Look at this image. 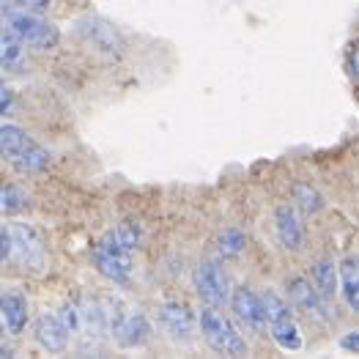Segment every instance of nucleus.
I'll use <instances>...</instances> for the list:
<instances>
[{
    "mask_svg": "<svg viewBox=\"0 0 359 359\" xmlns=\"http://www.w3.org/2000/svg\"><path fill=\"white\" fill-rule=\"evenodd\" d=\"M340 291L351 313L359 316V255H346L340 261Z\"/></svg>",
    "mask_w": 359,
    "mask_h": 359,
    "instance_id": "15",
    "label": "nucleus"
},
{
    "mask_svg": "<svg viewBox=\"0 0 359 359\" xmlns=\"http://www.w3.org/2000/svg\"><path fill=\"white\" fill-rule=\"evenodd\" d=\"M294 203H297L304 214H318V211L324 209V198H321L318 189H313L310 184H297V189H294Z\"/></svg>",
    "mask_w": 359,
    "mask_h": 359,
    "instance_id": "20",
    "label": "nucleus"
},
{
    "mask_svg": "<svg viewBox=\"0 0 359 359\" xmlns=\"http://www.w3.org/2000/svg\"><path fill=\"white\" fill-rule=\"evenodd\" d=\"M159 327L176 343H189L195 337V316L184 302H165L159 304Z\"/></svg>",
    "mask_w": 359,
    "mask_h": 359,
    "instance_id": "10",
    "label": "nucleus"
},
{
    "mask_svg": "<svg viewBox=\"0 0 359 359\" xmlns=\"http://www.w3.org/2000/svg\"><path fill=\"white\" fill-rule=\"evenodd\" d=\"M340 348L348 351V354H359V330L343 334V337H340Z\"/></svg>",
    "mask_w": 359,
    "mask_h": 359,
    "instance_id": "23",
    "label": "nucleus"
},
{
    "mask_svg": "<svg viewBox=\"0 0 359 359\" xmlns=\"http://www.w3.org/2000/svg\"><path fill=\"white\" fill-rule=\"evenodd\" d=\"M0 149H3V156H8V162L20 173H44L50 168V154L39 143H33L28 135L14 123H3Z\"/></svg>",
    "mask_w": 359,
    "mask_h": 359,
    "instance_id": "2",
    "label": "nucleus"
},
{
    "mask_svg": "<svg viewBox=\"0 0 359 359\" xmlns=\"http://www.w3.org/2000/svg\"><path fill=\"white\" fill-rule=\"evenodd\" d=\"M6 28L20 36L30 50L47 53L60 44V30L36 11H6Z\"/></svg>",
    "mask_w": 359,
    "mask_h": 359,
    "instance_id": "4",
    "label": "nucleus"
},
{
    "mask_svg": "<svg viewBox=\"0 0 359 359\" xmlns=\"http://www.w3.org/2000/svg\"><path fill=\"white\" fill-rule=\"evenodd\" d=\"M132 252L135 247L113 228L104 239L93 247V264L102 277H107L116 285H126L132 280Z\"/></svg>",
    "mask_w": 359,
    "mask_h": 359,
    "instance_id": "1",
    "label": "nucleus"
},
{
    "mask_svg": "<svg viewBox=\"0 0 359 359\" xmlns=\"http://www.w3.org/2000/svg\"><path fill=\"white\" fill-rule=\"evenodd\" d=\"M3 310V327L8 330V334H22V330L28 327V302L22 294H3L0 302Z\"/></svg>",
    "mask_w": 359,
    "mask_h": 359,
    "instance_id": "14",
    "label": "nucleus"
},
{
    "mask_svg": "<svg viewBox=\"0 0 359 359\" xmlns=\"http://www.w3.org/2000/svg\"><path fill=\"white\" fill-rule=\"evenodd\" d=\"M310 277H313V283H316V288L332 299L334 294H337V280H340V266L334 269V264H332L330 258H318L313 266H310Z\"/></svg>",
    "mask_w": 359,
    "mask_h": 359,
    "instance_id": "17",
    "label": "nucleus"
},
{
    "mask_svg": "<svg viewBox=\"0 0 359 359\" xmlns=\"http://www.w3.org/2000/svg\"><path fill=\"white\" fill-rule=\"evenodd\" d=\"M3 6L8 11H36V14H44V11H50L53 0H3Z\"/></svg>",
    "mask_w": 359,
    "mask_h": 359,
    "instance_id": "22",
    "label": "nucleus"
},
{
    "mask_svg": "<svg viewBox=\"0 0 359 359\" xmlns=\"http://www.w3.org/2000/svg\"><path fill=\"white\" fill-rule=\"evenodd\" d=\"M244 250H247V236H244L241 228H225V231L217 236V255L225 258V261L239 258Z\"/></svg>",
    "mask_w": 359,
    "mask_h": 359,
    "instance_id": "18",
    "label": "nucleus"
},
{
    "mask_svg": "<svg viewBox=\"0 0 359 359\" xmlns=\"http://www.w3.org/2000/svg\"><path fill=\"white\" fill-rule=\"evenodd\" d=\"M0 60H3V69H14L25 60V41L20 36H14L8 28H3V39H0Z\"/></svg>",
    "mask_w": 359,
    "mask_h": 359,
    "instance_id": "19",
    "label": "nucleus"
},
{
    "mask_svg": "<svg viewBox=\"0 0 359 359\" xmlns=\"http://www.w3.org/2000/svg\"><path fill=\"white\" fill-rule=\"evenodd\" d=\"M69 334H72V332L63 324L60 316H53V313L39 316V321H36V343H39L44 351H50V354L66 351V348H69Z\"/></svg>",
    "mask_w": 359,
    "mask_h": 359,
    "instance_id": "12",
    "label": "nucleus"
},
{
    "mask_svg": "<svg viewBox=\"0 0 359 359\" xmlns=\"http://www.w3.org/2000/svg\"><path fill=\"white\" fill-rule=\"evenodd\" d=\"M116 340H118L123 348H135V346H143L149 340L151 327H149V318L143 313H129L121 318V324L113 330Z\"/></svg>",
    "mask_w": 359,
    "mask_h": 359,
    "instance_id": "13",
    "label": "nucleus"
},
{
    "mask_svg": "<svg viewBox=\"0 0 359 359\" xmlns=\"http://www.w3.org/2000/svg\"><path fill=\"white\" fill-rule=\"evenodd\" d=\"M285 294H288V299L294 304V310L304 313L310 321H318V324H330L332 321V310L330 304H327V297L316 288L313 280L299 277V274L288 277L285 280Z\"/></svg>",
    "mask_w": 359,
    "mask_h": 359,
    "instance_id": "5",
    "label": "nucleus"
},
{
    "mask_svg": "<svg viewBox=\"0 0 359 359\" xmlns=\"http://www.w3.org/2000/svg\"><path fill=\"white\" fill-rule=\"evenodd\" d=\"M269 332H271V340L283 351H299L302 348V332L297 327V321H294V313L280 316V318H271Z\"/></svg>",
    "mask_w": 359,
    "mask_h": 359,
    "instance_id": "16",
    "label": "nucleus"
},
{
    "mask_svg": "<svg viewBox=\"0 0 359 359\" xmlns=\"http://www.w3.org/2000/svg\"><path fill=\"white\" fill-rule=\"evenodd\" d=\"M0 206H3V214H17V211L28 209V195L20 187L6 184L0 192Z\"/></svg>",
    "mask_w": 359,
    "mask_h": 359,
    "instance_id": "21",
    "label": "nucleus"
},
{
    "mask_svg": "<svg viewBox=\"0 0 359 359\" xmlns=\"http://www.w3.org/2000/svg\"><path fill=\"white\" fill-rule=\"evenodd\" d=\"M0 93H3V96H0V110H3V116H6V113L11 110V104H14V90L3 86V90H0Z\"/></svg>",
    "mask_w": 359,
    "mask_h": 359,
    "instance_id": "26",
    "label": "nucleus"
},
{
    "mask_svg": "<svg viewBox=\"0 0 359 359\" xmlns=\"http://www.w3.org/2000/svg\"><path fill=\"white\" fill-rule=\"evenodd\" d=\"M274 231H277V239L285 250H302L304 244V225H302V217L297 203H280L274 209Z\"/></svg>",
    "mask_w": 359,
    "mask_h": 359,
    "instance_id": "11",
    "label": "nucleus"
},
{
    "mask_svg": "<svg viewBox=\"0 0 359 359\" xmlns=\"http://www.w3.org/2000/svg\"><path fill=\"white\" fill-rule=\"evenodd\" d=\"M77 33L104 58H121L123 55V41H121L118 30L110 22L99 20V17H83L77 22Z\"/></svg>",
    "mask_w": 359,
    "mask_h": 359,
    "instance_id": "7",
    "label": "nucleus"
},
{
    "mask_svg": "<svg viewBox=\"0 0 359 359\" xmlns=\"http://www.w3.org/2000/svg\"><path fill=\"white\" fill-rule=\"evenodd\" d=\"M192 283H195L198 297L203 299V304H209V307H222L225 302H231L233 291H231L228 274H225V269L217 261H201L195 266Z\"/></svg>",
    "mask_w": 359,
    "mask_h": 359,
    "instance_id": "6",
    "label": "nucleus"
},
{
    "mask_svg": "<svg viewBox=\"0 0 359 359\" xmlns=\"http://www.w3.org/2000/svg\"><path fill=\"white\" fill-rule=\"evenodd\" d=\"M231 310L236 313V318H239L241 324H247L250 330L255 332L269 330V313H266L264 294H255L252 288L239 285L231 294Z\"/></svg>",
    "mask_w": 359,
    "mask_h": 359,
    "instance_id": "9",
    "label": "nucleus"
},
{
    "mask_svg": "<svg viewBox=\"0 0 359 359\" xmlns=\"http://www.w3.org/2000/svg\"><path fill=\"white\" fill-rule=\"evenodd\" d=\"M0 244H3L0 258L3 261H11V231H8V225H3V231H0Z\"/></svg>",
    "mask_w": 359,
    "mask_h": 359,
    "instance_id": "24",
    "label": "nucleus"
},
{
    "mask_svg": "<svg viewBox=\"0 0 359 359\" xmlns=\"http://www.w3.org/2000/svg\"><path fill=\"white\" fill-rule=\"evenodd\" d=\"M11 231V258L20 261L22 266L41 269L44 266V241L39 236V231L25 222H14L8 225Z\"/></svg>",
    "mask_w": 359,
    "mask_h": 359,
    "instance_id": "8",
    "label": "nucleus"
},
{
    "mask_svg": "<svg viewBox=\"0 0 359 359\" xmlns=\"http://www.w3.org/2000/svg\"><path fill=\"white\" fill-rule=\"evenodd\" d=\"M346 63H348V72L354 74V77H359V41L348 50V58H346Z\"/></svg>",
    "mask_w": 359,
    "mask_h": 359,
    "instance_id": "25",
    "label": "nucleus"
},
{
    "mask_svg": "<svg viewBox=\"0 0 359 359\" xmlns=\"http://www.w3.org/2000/svg\"><path fill=\"white\" fill-rule=\"evenodd\" d=\"M198 324H201V332H203V340L217 354H225V357H244L247 354V340L241 337V332L233 327L231 318L217 313V307L206 304L201 310V316H198Z\"/></svg>",
    "mask_w": 359,
    "mask_h": 359,
    "instance_id": "3",
    "label": "nucleus"
}]
</instances>
